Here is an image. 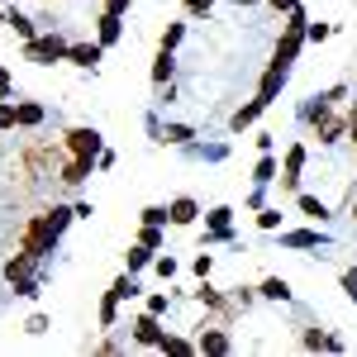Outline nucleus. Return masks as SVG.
Segmentation results:
<instances>
[{"instance_id": "nucleus-38", "label": "nucleus", "mask_w": 357, "mask_h": 357, "mask_svg": "<svg viewBox=\"0 0 357 357\" xmlns=\"http://www.w3.org/2000/svg\"><path fill=\"white\" fill-rule=\"evenodd\" d=\"M158 276H176V262L172 257H158Z\"/></svg>"}, {"instance_id": "nucleus-7", "label": "nucleus", "mask_w": 357, "mask_h": 357, "mask_svg": "<svg viewBox=\"0 0 357 357\" xmlns=\"http://www.w3.org/2000/svg\"><path fill=\"white\" fill-rule=\"evenodd\" d=\"M67 62H77V67H91V72H96V62H100V43H72V48H67Z\"/></svg>"}, {"instance_id": "nucleus-24", "label": "nucleus", "mask_w": 357, "mask_h": 357, "mask_svg": "<svg viewBox=\"0 0 357 357\" xmlns=\"http://www.w3.org/2000/svg\"><path fill=\"white\" fill-rule=\"evenodd\" d=\"M162 353H200V348L186 343V338H162Z\"/></svg>"}, {"instance_id": "nucleus-12", "label": "nucleus", "mask_w": 357, "mask_h": 357, "mask_svg": "<svg viewBox=\"0 0 357 357\" xmlns=\"http://www.w3.org/2000/svg\"><path fill=\"white\" fill-rule=\"evenodd\" d=\"M15 124H24V129H33V124H43V105H33V100H24V105H15Z\"/></svg>"}, {"instance_id": "nucleus-9", "label": "nucleus", "mask_w": 357, "mask_h": 357, "mask_svg": "<svg viewBox=\"0 0 357 357\" xmlns=\"http://www.w3.org/2000/svg\"><path fill=\"white\" fill-rule=\"evenodd\" d=\"M195 215H200V205L186 200V195H181V200H172V210H167V220H172V224H191Z\"/></svg>"}, {"instance_id": "nucleus-28", "label": "nucleus", "mask_w": 357, "mask_h": 357, "mask_svg": "<svg viewBox=\"0 0 357 357\" xmlns=\"http://www.w3.org/2000/svg\"><path fill=\"white\" fill-rule=\"evenodd\" d=\"M181 33H186V24H172L162 33V48H176V43H181Z\"/></svg>"}, {"instance_id": "nucleus-34", "label": "nucleus", "mask_w": 357, "mask_h": 357, "mask_svg": "<svg viewBox=\"0 0 357 357\" xmlns=\"http://www.w3.org/2000/svg\"><path fill=\"white\" fill-rule=\"evenodd\" d=\"M0 129H15V105L0 100Z\"/></svg>"}, {"instance_id": "nucleus-33", "label": "nucleus", "mask_w": 357, "mask_h": 357, "mask_svg": "<svg viewBox=\"0 0 357 357\" xmlns=\"http://www.w3.org/2000/svg\"><path fill=\"white\" fill-rule=\"evenodd\" d=\"M257 224H262V229H276V224H281V210H262Z\"/></svg>"}, {"instance_id": "nucleus-25", "label": "nucleus", "mask_w": 357, "mask_h": 357, "mask_svg": "<svg viewBox=\"0 0 357 357\" xmlns=\"http://www.w3.org/2000/svg\"><path fill=\"white\" fill-rule=\"evenodd\" d=\"M267 181H276V162H272V158L257 162V186H267Z\"/></svg>"}, {"instance_id": "nucleus-22", "label": "nucleus", "mask_w": 357, "mask_h": 357, "mask_svg": "<svg viewBox=\"0 0 357 357\" xmlns=\"http://www.w3.org/2000/svg\"><path fill=\"white\" fill-rule=\"evenodd\" d=\"M138 243H143V248H158V243H162L158 224H143V229H138Z\"/></svg>"}, {"instance_id": "nucleus-37", "label": "nucleus", "mask_w": 357, "mask_h": 357, "mask_svg": "<svg viewBox=\"0 0 357 357\" xmlns=\"http://www.w3.org/2000/svg\"><path fill=\"white\" fill-rule=\"evenodd\" d=\"M10 91H15V82H10V72L0 67V100H10Z\"/></svg>"}, {"instance_id": "nucleus-5", "label": "nucleus", "mask_w": 357, "mask_h": 357, "mask_svg": "<svg viewBox=\"0 0 357 357\" xmlns=\"http://www.w3.org/2000/svg\"><path fill=\"white\" fill-rule=\"evenodd\" d=\"M134 338L143 343V348H162V324H158V314L148 310V314H138V324H134Z\"/></svg>"}, {"instance_id": "nucleus-41", "label": "nucleus", "mask_w": 357, "mask_h": 357, "mask_svg": "<svg viewBox=\"0 0 357 357\" xmlns=\"http://www.w3.org/2000/svg\"><path fill=\"white\" fill-rule=\"evenodd\" d=\"M267 5H272V10H286V15L296 10V0H267Z\"/></svg>"}, {"instance_id": "nucleus-16", "label": "nucleus", "mask_w": 357, "mask_h": 357, "mask_svg": "<svg viewBox=\"0 0 357 357\" xmlns=\"http://www.w3.org/2000/svg\"><path fill=\"white\" fill-rule=\"evenodd\" d=\"M172 67H176V62H172V48H162V53H158V62H153V82H158V86H167Z\"/></svg>"}, {"instance_id": "nucleus-21", "label": "nucleus", "mask_w": 357, "mask_h": 357, "mask_svg": "<svg viewBox=\"0 0 357 357\" xmlns=\"http://www.w3.org/2000/svg\"><path fill=\"white\" fill-rule=\"evenodd\" d=\"M281 243H286V248H314V243H319V234H310V229H305V234H286Z\"/></svg>"}, {"instance_id": "nucleus-20", "label": "nucleus", "mask_w": 357, "mask_h": 357, "mask_svg": "<svg viewBox=\"0 0 357 357\" xmlns=\"http://www.w3.org/2000/svg\"><path fill=\"white\" fill-rule=\"evenodd\" d=\"M67 220H77V210H62V205H53V210H48V224H53L57 234L67 229Z\"/></svg>"}, {"instance_id": "nucleus-1", "label": "nucleus", "mask_w": 357, "mask_h": 357, "mask_svg": "<svg viewBox=\"0 0 357 357\" xmlns=\"http://www.w3.org/2000/svg\"><path fill=\"white\" fill-rule=\"evenodd\" d=\"M53 243H57V229L48 224V215H38V220H29L24 238H20V248H24L29 257H43V252H53Z\"/></svg>"}, {"instance_id": "nucleus-39", "label": "nucleus", "mask_w": 357, "mask_h": 357, "mask_svg": "<svg viewBox=\"0 0 357 357\" xmlns=\"http://www.w3.org/2000/svg\"><path fill=\"white\" fill-rule=\"evenodd\" d=\"M210 5H215V0H186V10H191V15H205Z\"/></svg>"}, {"instance_id": "nucleus-10", "label": "nucleus", "mask_w": 357, "mask_h": 357, "mask_svg": "<svg viewBox=\"0 0 357 357\" xmlns=\"http://www.w3.org/2000/svg\"><path fill=\"white\" fill-rule=\"evenodd\" d=\"M262 110H267V100H262V96H257V100H248V105H243V110H238V114H234V119H229V124H234V129H238V134H243V129H248V124H252V119H257V114H262Z\"/></svg>"}, {"instance_id": "nucleus-8", "label": "nucleus", "mask_w": 357, "mask_h": 357, "mask_svg": "<svg viewBox=\"0 0 357 357\" xmlns=\"http://www.w3.org/2000/svg\"><path fill=\"white\" fill-rule=\"evenodd\" d=\"M200 353H229L234 343H229V333L224 329H200V343H195Z\"/></svg>"}, {"instance_id": "nucleus-27", "label": "nucleus", "mask_w": 357, "mask_h": 357, "mask_svg": "<svg viewBox=\"0 0 357 357\" xmlns=\"http://www.w3.org/2000/svg\"><path fill=\"white\" fill-rule=\"evenodd\" d=\"M148 252H153V248H129V272H138V267H143V262H148Z\"/></svg>"}, {"instance_id": "nucleus-14", "label": "nucleus", "mask_w": 357, "mask_h": 357, "mask_svg": "<svg viewBox=\"0 0 357 357\" xmlns=\"http://www.w3.org/2000/svg\"><path fill=\"white\" fill-rule=\"evenodd\" d=\"M119 33H124V24H119V15H110V10H105V15H100V43H114Z\"/></svg>"}, {"instance_id": "nucleus-31", "label": "nucleus", "mask_w": 357, "mask_h": 357, "mask_svg": "<svg viewBox=\"0 0 357 357\" xmlns=\"http://www.w3.org/2000/svg\"><path fill=\"white\" fill-rule=\"evenodd\" d=\"M305 38H310V43H324V38H329V24H310V29H305Z\"/></svg>"}, {"instance_id": "nucleus-29", "label": "nucleus", "mask_w": 357, "mask_h": 357, "mask_svg": "<svg viewBox=\"0 0 357 357\" xmlns=\"http://www.w3.org/2000/svg\"><path fill=\"white\" fill-rule=\"evenodd\" d=\"M162 138H167V143H186V138H191V129H186V124H172Z\"/></svg>"}, {"instance_id": "nucleus-17", "label": "nucleus", "mask_w": 357, "mask_h": 357, "mask_svg": "<svg viewBox=\"0 0 357 357\" xmlns=\"http://www.w3.org/2000/svg\"><path fill=\"white\" fill-rule=\"evenodd\" d=\"M301 210L310 215V220H329V205H324V200H314V195H301Z\"/></svg>"}, {"instance_id": "nucleus-36", "label": "nucleus", "mask_w": 357, "mask_h": 357, "mask_svg": "<svg viewBox=\"0 0 357 357\" xmlns=\"http://www.w3.org/2000/svg\"><path fill=\"white\" fill-rule=\"evenodd\" d=\"M343 291H348V296L357 301V267H353V272H343Z\"/></svg>"}, {"instance_id": "nucleus-11", "label": "nucleus", "mask_w": 357, "mask_h": 357, "mask_svg": "<svg viewBox=\"0 0 357 357\" xmlns=\"http://www.w3.org/2000/svg\"><path fill=\"white\" fill-rule=\"evenodd\" d=\"M86 176H91V158H72V162L62 167V181L67 186H82Z\"/></svg>"}, {"instance_id": "nucleus-26", "label": "nucleus", "mask_w": 357, "mask_h": 357, "mask_svg": "<svg viewBox=\"0 0 357 357\" xmlns=\"http://www.w3.org/2000/svg\"><path fill=\"white\" fill-rule=\"evenodd\" d=\"M10 24H15V33H20L24 43H29V38H33V24H29L24 15H15V10H10Z\"/></svg>"}, {"instance_id": "nucleus-2", "label": "nucleus", "mask_w": 357, "mask_h": 357, "mask_svg": "<svg viewBox=\"0 0 357 357\" xmlns=\"http://www.w3.org/2000/svg\"><path fill=\"white\" fill-rule=\"evenodd\" d=\"M24 57H29V62H38V67H53V62H62V57H67V43H62L57 33H48V38H29V43H24Z\"/></svg>"}, {"instance_id": "nucleus-3", "label": "nucleus", "mask_w": 357, "mask_h": 357, "mask_svg": "<svg viewBox=\"0 0 357 357\" xmlns=\"http://www.w3.org/2000/svg\"><path fill=\"white\" fill-rule=\"evenodd\" d=\"M67 148H72V158H91V162H96V153H100V134L82 124V129L67 134Z\"/></svg>"}, {"instance_id": "nucleus-23", "label": "nucleus", "mask_w": 357, "mask_h": 357, "mask_svg": "<svg viewBox=\"0 0 357 357\" xmlns=\"http://www.w3.org/2000/svg\"><path fill=\"white\" fill-rule=\"evenodd\" d=\"M110 291H114V296H119V301H129V296H138V286H134V276H119V281H114Z\"/></svg>"}, {"instance_id": "nucleus-43", "label": "nucleus", "mask_w": 357, "mask_h": 357, "mask_svg": "<svg viewBox=\"0 0 357 357\" xmlns=\"http://www.w3.org/2000/svg\"><path fill=\"white\" fill-rule=\"evenodd\" d=\"M234 5H252V0H234Z\"/></svg>"}, {"instance_id": "nucleus-42", "label": "nucleus", "mask_w": 357, "mask_h": 357, "mask_svg": "<svg viewBox=\"0 0 357 357\" xmlns=\"http://www.w3.org/2000/svg\"><path fill=\"white\" fill-rule=\"evenodd\" d=\"M348 124H353V129H357V100H353V114H348Z\"/></svg>"}, {"instance_id": "nucleus-15", "label": "nucleus", "mask_w": 357, "mask_h": 357, "mask_svg": "<svg viewBox=\"0 0 357 357\" xmlns=\"http://www.w3.org/2000/svg\"><path fill=\"white\" fill-rule=\"evenodd\" d=\"M262 296H267V301H291V286H286L281 276H267V281H262Z\"/></svg>"}, {"instance_id": "nucleus-35", "label": "nucleus", "mask_w": 357, "mask_h": 357, "mask_svg": "<svg viewBox=\"0 0 357 357\" xmlns=\"http://www.w3.org/2000/svg\"><path fill=\"white\" fill-rule=\"evenodd\" d=\"M210 267H215V257H210V252H200V257H195V272L210 276Z\"/></svg>"}, {"instance_id": "nucleus-19", "label": "nucleus", "mask_w": 357, "mask_h": 357, "mask_svg": "<svg viewBox=\"0 0 357 357\" xmlns=\"http://www.w3.org/2000/svg\"><path fill=\"white\" fill-rule=\"evenodd\" d=\"M229 220H234V210H229V205H215V210H210V229L229 234Z\"/></svg>"}, {"instance_id": "nucleus-32", "label": "nucleus", "mask_w": 357, "mask_h": 357, "mask_svg": "<svg viewBox=\"0 0 357 357\" xmlns=\"http://www.w3.org/2000/svg\"><path fill=\"white\" fill-rule=\"evenodd\" d=\"M143 224H167V210H158V205H148V210H143Z\"/></svg>"}, {"instance_id": "nucleus-4", "label": "nucleus", "mask_w": 357, "mask_h": 357, "mask_svg": "<svg viewBox=\"0 0 357 357\" xmlns=\"http://www.w3.org/2000/svg\"><path fill=\"white\" fill-rule=\"evenodd\" d=\"M286 77H291V67H286V62H276V57H272V67L262 72V86H257V96H262V100L272 105V100H276V91L286 86Z\"/></svg>"}, {"instance_id": "nucleus-18", "label": "nucleus", "mask_w": 357, "mask_h": 357, "mask_svg": "<svg viewBox=\"0 0 357 357\" xmlns=\"http://www.w3.org/2000/svg\"><path fill=\"white\" fill-rule=\"evenodd\" d=\"M114 314H119V296H105V301H100V324H105V329H114Z\"/></svg>"}, {"instance_id": "nucleus-30", "label": "nucleus", "mask_w": 357, "mask_h": 357, "mask_svg": "<svg viewBox=\"0 0 357 357\" xmlns=\"http://www.w3.org/2000/svg\"><path fill=\"white\" fill-rule=\"evenodd\" d=\"M24 333H33V338H38V333H48V319H43V314H29Z\"/></svg>"}, {"instance_id": "nucleus-13", "label": "nucleus", "mask_w": 357, "mask_h": 357, "mask_svg": "<svg viewBox=\"0 0 357 357\" xmlns=\"http://www.w3.org/2000/svg\"><path fill=\"white\" fill-rule=\"evenodd\" d=\"M343 129H348L343 119H333V114H324V119H319V143H338V138H343Z\"/></svg>"}, {"instance_id": "nucleus-40", "label": "nucleus", "mask_w": 357, "mask_h": 357, "mask_svg": "<svg viewBox=\"0 0 357 357\" xmlns=\"http://www.w3.org/2000/svg\"><path fill=\"white\" fill-rule=\"evenodd\" d=\"M105 10H110V15H124V10H129V0H105Z\"/></svg>"}, {"instance_id": "nucleus-6", "label": "nucleus", "mask_w": 357, "mask_h": 357, "mask_svg": "<svg viewBox=\"0 0 357 357\" xmlns=\"http://www.w3.org/2000/svg\"><path fill=\"white\" fill-rule=\"evenodd\" d=\"M301 167H305V148L296 143V148L286 153V176H281V186H286V191H296V186H301Z\"/></svg>"}]
</instances>
